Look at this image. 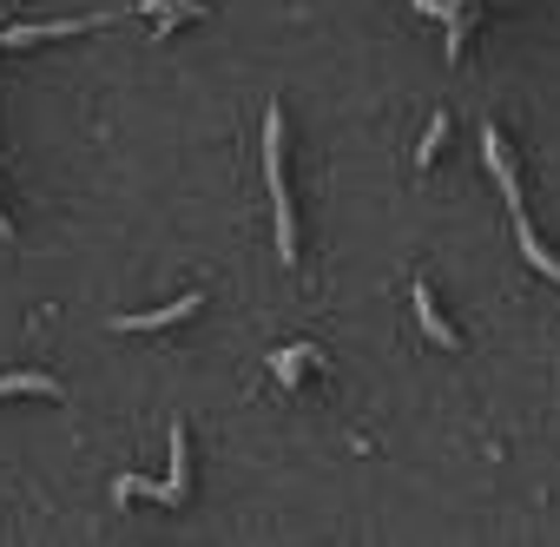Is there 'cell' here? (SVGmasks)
<instances>
[{
    "mask_svg": "<svg viewBox=\"0 0 560 547\" xmlns=\"http://www.w3.org/2000/svg\"><path fill=\"white\" fill-rule=\"evenodd\" d=\"M0 396H60V383L40 370H14V376H0Z\"/></svg>",
    "mask_w": 560,
    "mask_h": 547,
    "instance_id": "obj_6",
    "label": "cell"
},
{
    "mask_svg": "<svg viewBox=\"0 0 560 547\" xmlns=\"http://www.w3.org/2000/svg\"><path fill=\"white\" fill-rule=\"evenodd\" d=\"M409 298H416V324H422V337H429L435 350H462V337H455V330H448V317L435 311V291H429V284H416Z\"/></svg>",
    "mask_w": 560,
    "mask_h": 547,
    "instance_id": "obj_5",
    "label": "cell"
},
{
    "mask_svg": "<svg viewBox=\"0 0 560 547\" xmlns=\"http://www.w3.org/2000/svg\"><path fill=\"white\" fill-rule=\"evenodd\" d=\"M191 311H205V291H185V298H172V304H159V311L113 317V330H119V337H145V330H172V324H185Z\"/></svg>",
    "mask_w": 560,
    "mask_h": 547,
    "instance_id": "obj_4",
    "label": "cell"
},
{
    "mask_svg": "<svg viewBox=\"0 0 560 547\" xmlns=\"http://www.w3.org/2000/svg\"><path fill=\"white\" fill-rule=\"evenodd\" d=\"M126 8H106V14H80V21H21V27H8L0 34V47H40V40H73V34H100V27H113Z\"/></svg>",
    "mask_w": 560,
    "mask_h": 547,
    "instance_id": "obj_3",
    "label": "cell"
},
{
    "mask_svg": "<svg viewBox=\"0 0 560 547\" xmlns=\"http://www.w3.org/2000/svg\"><path fill=\"white\" fill-rule=\"evenodd\" d=\"M442 139H448V113H435V119H429V132H422V146H416V172H429V165H435Z\"/></svg>",
    "mask_w": 560,
    "mask_h": 547,
    "instance_id": "obj_7",
    "label": "cell"
},
{
    "mask_svg": "<svg viewBox=\"0 0 560 547\" xmlns=\"http://www.w3.org/2000/svg\"><path fill=\"white\" fill-rule=\"evenodd\" d=\"M264 185H270V218H277V257L298 264V218H291V185H284V106L264 113Z\"/></svg>",
    "mask_w": 560,
    "mask_h": 547,
    "instance_id": "obj_1",
    "label": "cell"
},
{
    "mask_svg": "<svg viewBox=\"0 0 560 547\" xmlns=\"http://www.w3.org/2000/svg\"><path fill=\"white\" fill-rule=\"evenodd\" d=\"M481 152H488V165H494V178H501V191H508V211H514V237H521V251H527V264L540 270V278H553L560 284V257L534 237V224H527V211H521V185H514V172H508V152H501V132L494 126H481Z\"/></svg>",
    "mask_w": 560,
    "mask_h": 547,
    "instance_id": "obj_2",
    "label": "cell"
}]
</instances>
